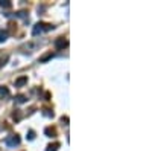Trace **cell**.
<instances>
[{
  "label": "cell",
  "instance_id": "obj_1",
  "mask_svg": "<svg viewBox=\"0 0 152 151\" xmlns=\"http://www.w3.org/2000/svg\"><path fill=\"white\" fill-rule=\"evenodd\" d=\"M53 26L52 24H49V23H37L34 29H32V35H38V34H41V32H49V31H52Z\"/></svg>",
  "mask_w": 152,
  "mask_h": 151
},
{
  "label": "cell",
  "instance_id": "obj_2",
  "mask_svg": "<svg viewBox=\"0 0 152 151\" xmlns=\"http://www.w3.org/2000/svg\"><path fill=\"white\" fill-rule=\"evenodd\" d=\"M5 144H6L8 147H17V145L20 144V136H17V134L8 136L6 139H5Z\"/></svg>",
  "mask_w": 152,
  "mask_h": 151
},
{
  "label": "cell",
  "instance_id": "obj_3",
  "mask_svg": "<svg viewBox=\"0 0 152 151\" xmlns=\"http://www.w3.org/2000/svg\"><path fill=\"white\" fill-rule=\"evenodd\" d=\"M55 46H56V49H64L69 46V40L64 38V37H59V38L55 40Z\"/></svg>",
  "mask_w": 152,
  "mask_h": 151
},
{
  "label": "cell",
  "instance_id": "obj_4",
  "mask_svg": "<svg viewBox=\"0 0 152 151\" xmlns=\"http://www.w3.org/2000/svg\"><path fill=\"white\" fill-rule=\"evenodd\" d=\"M9 96H11V93H9L8 87H5V85L0 87V99H8Z\"/></svg>",
  "mask_w": 152,
  "mask_h": 151
},
{
  "label": "cell",
  "instance_id": "obj_5",
  "mask_svg": "<svg viewBox=\"0 0 152 151\" xmlns=\"http://www.w3.org/2000/svg\"><path fill=\"white\" fill-rule=\"evenodd\" d=\"M44 133H46V136H49V137H56V128H53V127H47V128L44 130Z\"/></svg>",
  "mask_w": 152,
  "mask_h": 151
},
{
  "label": "cell",
  "instance_id": "obj_6",
  "mask_svg": "<svg viewBox=\"0 0 152 151\" xmlns=\"http://www.w3.org/2000/svg\"><path fill=\"white\" fill-rule=\"evenodd\" d=\"M15 17H20V18H23L24 21H29V17H28V12L26 11H18V12H15Z\"/></svg>",
  "mask_w": 152,
  "mask_h": 151
},
{
  "label": "cell",
  "instance_id": "obj_7",
  "mask_svg": "<svg viewBox=\"0 0 152 151\" xmlns=\"http://www.w3.org/2000/svg\"><path fill=\"white\" fill-rule=\"evenodd\" d=\"M26 82H28V77H21V78H18L15 81V87H21V85H24Z\"/></svg>",
  "mask_w": 152,
  "mask_h": 151
},
{
  "label": "cell",
  "instance_id": "obj_8",
  "mask_svg": "<svg viewBox=\"0 0 152 151\" xmlns=\"http://www.w3.org/2000/svg\"><path fill=\"white\" fill-rule=\"evenodd\" d=\"M0 6L3 9H9L12 6V3H11V0H0Z\"/></svg>",
  "mask_w": 152,
  "mask_h": 151
},
{
  "label": "cell",
  "instance_id": "obj_9",
  "mask_svg": "<svg viewBox=\"0 0 152 151\" xmlns=\"http://www.w3.org/2000/svg\"><path fill=\"white\" fill-rule=\"evenodd\" d=\"M58 148H59V142H55V144H50V145H47L46 151H58Z\"/></svg>",
  "mask_w": 152,
  "mask_h": 151
},
{
  "label": "cell",
  "instance_id": "obj_10",
  "mask_svg": "<svg viewBox=\"0 0 152 151\" xmlns=\"http://www.w3.org/2000/svg\"><path fill=\"white\" fill-rule=\"evenodd\" d=\"M8 35H9V34H8L6 29H0V43H3V41L8 38Z\"/></svg>",
  "mask_w": 152,
  "mask_h": 151
},
{
  "label": "cell",
  "instance_id": "obj_11",
  "mask_svg": "<svg viewBox=\"0 0 152 151\" xmlns=\"http://www.w3.org/2000/svg\"><path fill=\"white\" fill-rule=\"evenodd\" d=\"M53 57H55V54H53V52H47V54H44V55L40 58V61H41V63H44V61H47V60H50V58H53Z\"/></svg>",
  "mask_w": 152,
  "mask_h": 151
},
{
  "label": "cell",
  "instance_id": "obj_12",
  "mask_svg": "<svg viewBox=\"0 0 152 151\" xmlns=\"http://www.w3.org/2000/svg\"><path fill=\"white\" fill-rule=\"evenodd\" d=\"M15 102H17V104L26 102V96H24V95H17V96H15Z\"/></svg>",
  "mask_w": 152,
  "mask_h": 151
},
{
  "label": "cell",
  "instance_id": "obj_13",
  "mask_svg": "<svg viewBox=\"0 0 152 151\" xmlns=\"http://www.w3.org/2000/svg\"><path fill=\"white\" fill-rule=\"evenodd\" d=\"M43 115L47 116V118H53V111L50 110V108H44V110H43Z\"/></svg>",
  "mask_w": 152,
  "mask_h": 151
},
{
  "label": "cell",
  "instance_id": "obj_14",
  "mask_svg": "<svg viewBox=\"0 0 152 151\" xmlns=\"http://www.w3.org/2000/svg\"><path fill=\"white\" fill-rule=\"evenodd\" d=\"M12 118H14V121H20V119H21V113H20V110H15L14 113H12Z\"/></svg>",
  "mask_w": 152,
  "mask_h": 151
},
{
  "label": "cell",
  "instance_id": "obj_15",
  "mask_svg": "<svg viewBox=\"0 0 152 151\" xmlns=\"http://www.w3.org/2000/svg\"><path fill=\"white\" fill-rule=\"evenodd\" d=\"M28 139H29V141H34V139H35V131H34V130H29V133H28Z\"/></svg>",
  "mask_w": 152,
  "mask_h": 151
},
{
  "label": "cell",
  "instance_id": "obj_16",
  "mask_svg": "<svg viewBox=\"0 0 152 151\" xmlns=\"http://www.w3.org/2000/svg\"><path fill=\"white\" fill-rule=\"evenodd\" d=\"M61 122L64 124V125H69V118H67V116H62V118H61Z\"/></svg>",
  "mask_w": 152,
  "mask_h": 151
}]
</instances>
